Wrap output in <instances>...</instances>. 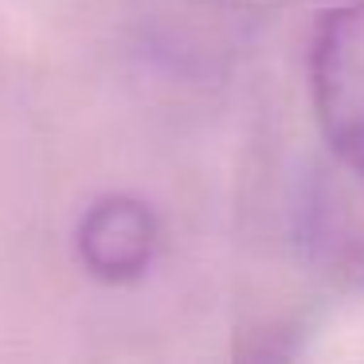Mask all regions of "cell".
Returning <instances> with one entry per match:
<instances>
[{
	"mask_svg": "<svg viewBox=\"0 0 364 364\" xmlns=\"http://www.w3.org/2000/svg\"><path fill=\"white\" fill-rule=\"evenodd\" d=\"M309 79L329 157L364 168V0L325 12Z\"/></svg>",
	"mask_w": 364,
	"mask_h": 364,
	"instance_id": "cell-1",
	"label": "cell"
},
{
	"mask_svg": "<svg viewBox=\"0 0 364 364\" xmlns=\"http://www.w3.org/2000/svg\"><path fill=\"white\" fill-rule=\"evenodd\" d=\"M79 259L102 282H134L157 255V215L134 196H106L79 223Z\"/></svg>",
	"mask_w": 364,
	"mask_h": 364,
	"instance_id": "cell-3",
	"label": "cell"
},
{
	"mask_svg": "<svg viewBox=\"0 0 364 364\" xmlns=\"http://www.w3.org/2000/svg\"><path fill=\"white\" fill-rule=\"evenodd\" d=\"M301 243L329 282L364 286V168L329 157L301 208Z\"/></svg>",
	"mask_w": 364,
	"mask_h": 364,
	"instance_id": "cell-2",
	"label": "cell"
}]
</instances>
